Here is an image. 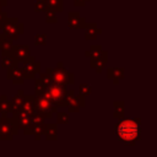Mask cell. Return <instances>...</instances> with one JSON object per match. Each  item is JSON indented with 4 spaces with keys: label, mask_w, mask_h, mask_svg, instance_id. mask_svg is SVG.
I'll return each instance as SVG.
<instances>
[{
    "label": "cell",
    "mask_w": 157,
    "mask_h": 157,
    "mask_svg": "<svg viewBox=\"0 0 157 157\" xmlns=\"http://www.w3.org/2000/svg\"><path fill=\"white\" fill-rule=\"evenodd\" d=\"M43 123H45V118L40 113L34 112L31 115V124H43Z\"/></svg>",
    "instance_id": "4316f807"
},
{
    "label": "cell",
    "mask_w": 157,
    "mask_h": 157,
    "mask_svg": "<svg viewBox=\"0 0 157 157\" xmlns=\"http://www.w3.org/2000/svg\"><path fill=\"white\" fill-rule=\"evenodd\" d=\"M21 66H22L26 78H34L36 75L40 72V63L37 61L36 58L31 55L21 63Z\"/></svg>",
    "instance_id": "8992f818"
},
{
    "label": "cell",
    "mask_w": 157,
    "mask_h": 157,
    "mask_svg": "<svg viewBox=\"0 0 157 157\" xmlns=\"http://www.w3.org/2000/svg\"><path fill=\"white\" fill-rule=\"evenodd\" d=\"M48 9V5H47V1L45 0H37L36 4H34V11L36 12H45Z\"/></svg>",
    "instance_id": "d4e9b609"
},
{
    "label": "cell",
    "mask_w": 157,
    "mask_h": 157,
    "mask_svg": "<svg viewBox=\"0 0 157 157\" xmlns=\"http://www.w3.org/2000/svg\"><path fill=\"white\" fill-rule=\"evenodd\" d=\"M45 22L47 23H56L58 22L56 12L52 11V10H47L45 11Z\"/></svg>",
    "instance_id": "83f0119b"
},
{
    "label": "cell",
    "mask_w": 157,
    "mask_h": 157,
    "mask_svg": "<svg viewBox=\"0 0 157 157\" xmlns=\"http://www.w3.org/2000/svg\"><path fill=\"white\" fill-rule=\"evenodd\" d=\"M6 17H7V12H6L4 9H1V10H0V29H1L2 23H4L5 20H6Z\"/></svg>",
    "instance_id": "1f68e13d"
},
{
    "label": "cell",
    "mask_w": 157,
    "mask_h": 157,
    "mask_svg": "<svg viewBox=\"0 0 157 157\" xmlns=\"http://www.w3.org/2000/svg\"><path fill=\"white\" fill-rule=\"evenodd\" d=\"M43 135L45 136V140H48V141L58 140V124H55V123H45Z\"/></svg>",
    "instance_id": "5bb4252c"
},
{
    "label": "cell",
    "mask_w": 157,
    "mask_h": 157,
    "mask_svg": "<svg viewBox=\"0 0 157 157\" xmlns=\"http://www.w3.org/2000/svg\"><path fill=\"white\" fill-rule=\"evenodd\" d=\"M34 44L36 45H45L47 44V34L37 33L34 36Z\"/></svg>",
    "instance_id": "f546056e"
},
{
    "label": "cell",
    "mask_w": 157,
    "mask_h": 157,
    "mask_svg": "<svg viewBox=\"0 0 157 157\" xmlns=\"http://www.w3.org/2000/svg\"><path fill=\"white\" fill-rule=\"evenodd\" d=\"M85 39L86 40H94L98 34L102 33V29L97 27V25L94 22H91V23H86L85 25Z\"/></svg>",
    "instance_id": "7c38bea8"
},
{
    "label": "cell",
    "mask_w": 157,
    "mask_h": 157,
    "mask_svg": "<svg viewBox=\"0 0 157 157\" xmlns=\"http://www.w3.org/2000/svg\"><path fill=\"white\" fill-rule=\"evenodd\" d=\"M75 94L74 90H69L66 85L52 82L45 87L44 94L48 99H50L58 108H66L69 99Z\"/></svg>",
    "instance_id": "7a4b0ae2"
},
{
    "label": "cell",
    "mask_w": 157,
    "mask_h": 157,
    "mask_svg": "<svg viewBox=\"0 0 157 157\" xmlns=\"http://www.w3.org/2000/svg\"><path fill=\"white\" fill-rule=\"evenodd\" d=\"M13 47V40L9 39V38H4L2 43H1V54H11V49Z\"/></svg>",
    "instance_id": "7402d4cb"
},
{
    "label": "cell",
    "mask_w": 157,
    "mask_h": 157,
    "mask_svg": "<svg viewBox=\"0 0 157 157\" xmlns=\"http://www.w3.org/2000/svg\"><path fill=\"white\" fill-rule=\"evenodd\" d=\"M34 102H36V96H31V94H25L23 96V102H22V110L28 113V114H33L36 112L34 108Z\"/></svg>",
    "instance_id": "e0dca14e"
},
{
    "label": "cell",
    "mask_w": 157,
    "mask_h": 157,
    "mask_svg": "<svg viewBox=\"0 0 157 157\" xmlns=\"http://www.w3.org/2000/svg\"><path fill=\"white\" fill-rule=\"evenodd\" d=\"M48 9L55 12H61L64 10V1L63 0H45Z\"/></svg>",
    "instance_id": "44dd1931"
},
{
    "label": "cell",
    "mask_w": 157,
    "mask_h": 157,
    "mask_svg": "<svg viewBox=\"0 0 157 157\" xmlns=\"http://www.w3.org/2000/svg\"><path fill=\"white\" fill-rule=\"evenodd\" d=\"M107 59H108V54H107V52H104L99 58H97V59H90V66L92 69H94L97 74H101L102 70L107 65Z\"/></svg>",
    "instance_id": "4fadbf2b"
},
{
    "label": "cell",
    "mask_w": 157,
    "mask_h": 157,
    "mask_svg": "<svg viewBox=\"0 0 157 157\" xmlns=\"http://www.w3.org/2000/svg\"><path fill=\"white\" fill-rule=\"evenodd\" d=\"M6 5H7V0H0V10L6 7Z\"/></svg>",
    "instance_id": "836d02e7"
},
{
    "label": "cell",
    "mask_w": 157,
    "mask_h": 157,
    "mask_svg": "<svg viewBox=\"0 0 157 157\" xmlns=\"http://www.w3.org/2000/svg\"><path fill=\"white\" fill-rule=\"evenodd\" d=\"M107 77L110 78L114 85H118L119 81L124 77V67H109V69H107Z\"/></svg>",
    "instance_id": "2e32d148"
},
{
    "label": "cell",
    "mask_w": 157,
    "mask_h": 157,
    "mask_svg": "<svg viewBox=\"0 0 157 157\" xmlns=\"http://www.w3.org/2000/svg\"><path fill=\"white\" fill-rule=\"evenodd\" d=\"M4 38H5V37H4V34L1 33V34H0V48H1V43H2V40H4Z\"/></svg>",
    "instance_id": "e575fe53"
},
{
    "label": "cell",
    "mask_w": 157,
    "mask_h": 157,
    "mask_svg": "<svg viewBox=\"0 0 157 157\" xmlns=\"http://www.w3.org/2000/svg\"><path fill=\"white\" fill-rule=\"evenodd\" d=\"M87 1H90V0H74V6L75 7H83Z\"/></svg>",
    "instance_id": "d6a6232c"
},
{
    "label": "cell",
    "mask_w": 157,
    "mask_h": 157,
    "mask_svg": "<svg viewBox=\"0 0 157 157\" xmlns=\"http://www.w3.org/2000/svg\"><path fill=\"white\" fill-rule=\"evenodd\" d=\"M15 136V131L10 118L7 114H1L0 117V141H11Z\"/></svg>",
    "instance_id": "52a82bcc"
},
{
    "label": "cell",
    "mask_w": 157,
    "mask_h": 157,
    "mask_svg": "<svg viewBox=\"0 0 157 157\" xmlns=\"http://www.w3.org/2000/svg\"><path fill=\"white\" fill-rule=\"evenodd\" d=\"M11 55L21 64L25 59H27L31 55V50H29V45L27 44H20V45H15L11 49Z\"/></svg>",
    "instance_id": "30bf717a"
},
{
    "label": "cell",
    "mask_w": 157,
    "mask_h": 157,
    "mask_svg": "<svg viewBox=\"0 0 157 157\" xmlns=\"http://www.w3.org/2000/svg\"><path fill=\"white\" fill-rule=\"evenodd\" d=\"M78 92H80L81 96L87 97V96L91 94V92H92V87H91V85H88V83H81V85L78 86Z\"/></svg>",
    "instance_id": "484cf974"
},
{
    "label": "cell",
    "mask_w": 157,
    "mask_h": 157,
    "mask_svg": "<svg viewBox=\"0 0 157 157\" xmlns=\"http://www.w3.org/2000/svg\"><path fill=\"white\" fill-rule=\"evenodd\" d=\"M6 77L11 80L13 85H22L26 80L25 72L22 70V66H20V64L6 69Z\"/></svg>",
    "instance_id": "ba28073f"
},
{
    "label": "cell",
    "mask_w": 157,
    "mask_h": 157,
    "mask_svg": "<svg viewBox=\"0 0 157 157\" xmlns=\"http://www.w3.org/2000/svg\"><path fill=\"white\" fill-rule=\"evenodd\" d=\"M114 105V113L113 117L115 119H121L124 118V113H125V102L124 101H114L113 102Z\"/></svg>",
    "instance_id": "d6986e66"
},
{
    "label": "cell",
    "mask_w": 157,
    "mask_h": 157,
    "mask_svg": "<svg viewBox=\"0 0 157 157\" xmlns=\"http://www.w3.org/2000/svg\"><path fill=\"white\" fill-rule=\"evenodd\" d=\"M2 34L5 38L11 40H17L21 34L25 33V25L18 21L17 17H6L5 22L1 26Z\"/></svg>",
    "instance_id": "3957f363"
},
{
    "label": "cell",
    "mask_w": 157,
    "mask_h": 157,
    "mask_svg": "<svg viewBox=\"0 0 157 157\" xmlns=\"http://www.w3.org/2000/svg\"><path fill=\"white\" fill-rule=\"evenodd\" d=\"M45 85L39 80V78H36L34 80V96L38 97V96H43L44 94V91H45Z\"/></svg>",
    "instance_id": "603a6c76"
},
{
    "label": "cell",
    "mask_w": 157,
    "mask_h": 157,
    "mask_svg": "<svg viewBox=\"0 0 157 157\" xmlns=\"http://www.w3.org/2000/svg\"><path fill=\"white\" fill-rule=\"evenodd\" d=\"M56 121L58 124H67L69 123V114L66 112H56Z\"/></svg>",
    "instance_id": "f1b7e54d"
},
{
    "label": "cell",
    "mask_w": 157,
    "mask_h": 157,
    "mask_svg": "<svg viewBox=\"0 0 157 157\" xmlns=\"http://www.w3.org/2000/svg\"><path fill=\"white\" fill-rule=\"evenodd\" d=\"M113 131L119 141L124 142L125 145L132 146L141 140V135H142L141 121L139 119L121 118L117 124H114Z\"/></svg>",
    "instance_id": "6da1fadb"
},
{
    "label": "cell",
    "mask_w": 157,
    "mask_h": 157,
    "mask_svg": "<svg viewBox=\"0 0 157 157\" xmlns=\"http://www.w3.org/2000/svg\"><path fill=\"white\" fill-rule=\"evenodd\" d=\"M45 86H48L49 83H52L53 81H52V77H50V75L47 72V71H44V72H39V77H38Z\"/></svg>",
    "instance_id": "4dcf8cb0"
},
{
    "label": "cell",
    "mask_w": 157,
    "mask_h": 157,
    "mask_svg": "<svg viewBox=\"0 0 157 157\" xmlns=\"http://www.w3.org/2000/svg\"><path fill=\"white\" fill-rule=\"evenodd\" d=\"M23 91L20 90L17 92L16 96H13V98L10 101V104H11V114H16L18 112L22 110V102H23Z\"/></svg>",
    "instance_id": "9a60e30c"
},
{
    "label": "cell",
    "mask_w": 157,
    "mask_h": 157,
    "mask_svg": "<svg viewBox=\"0 0 157 157\" xmlns=\"http://www.w3.org/2000/svg\"><path fill=\"white\" fill-rule=\"evenodd\" d=\"M20 63L11 55V54H1V67L2 69H9L11 66L18 65Z\"/></svg>",
    "instance_id": "ffe728a7"
},
{
    "label": "cell",
    "mask_w": 157,
    "mask_h": 157,
    "mask_svg": "<svg viewBox=\"0 0 157 157\" xmlns=\"http://www.w3.org/2000/svg\"><path fill=\"white\" fill-rule=\"evenodd\" d=\"M34 108H36V112H38L42 115H44L45 119L47 118L50 119L58 112V107L50 99H48L45 96H38V97H36Z\"/></svg>",
    "instance_id": "5b68a950"
},
{
    "label": "cell",
    "mask_w": 157,
    "mask_h": 157,
    "mask_svg": "<svg viewBox=\"0 0 157 157\" xmlns=\"http://www.w3.org/2000/svg\"><path fill=\"white\" fill-rule=\"evenodd\" d=\"M45 71L50 75L52 77V81L53 82H56V83H61V85H74L75 83V75L72 72H69L63 63H58L56 67H47Z\"/></svg>",
    "instance_id": "277c9868"
},
{
    "label": "cell",
    "mask_w": 157,
    "mask_h": 157,
    "mask_svg": "<svg viewBox=\"0 0 157 157\" xmlns=\"http://www.w3.org/2000/svg\"><path fill=\"white\" fill-rule=\"evenodd\" d=\"M11 112V104L7 98H4L0 101V114H9Z\"/></svg>",
    "instance_id": "cb8c5ba5"
},
{
    "label": "cell",
    "mask_w": 157,
    "mask_h": 157,
    "mask_svg": "<svg viewBox=\"0 0 157 157\" xmlns=\"http://www.w3.org/2000/svg\"><path fill=\"white\" fill-rule=\"evenodd\" d=\"M86 105V102H85V97L81 96V94H74L67 104H66V108L69 110V113H77L80 110V108L85 107Z\"/></svg>",
    "instance_id": "8fae6325"
},
{
    "label": "cell",
    "mask_w": 157,
    "mask_h": 157,
    "mask_svg": "<svg viewBox=\"0 0 157 157\" xmlns=\"http://www.w3.org/2000/svg\"><path fill=\"white\" fill-rule=\"evenodd\" d=\"M86 25L85 18L80 15V12L77 11H70L67 13V26L71 29H80L83 28Z\"/></svg>",
    "instance_id": "9c48e42d"
},
{
    "label": "cell",
    "mask_w": 157,
    "mask_h": 157,
    "mask_svg": "<svg viewBox=\"0 0 157 157\" xmlns=\"http://www.w3.org/2000/svg\"><path fill=\"white\" fill-rule=\"evenodd\" d=\"M103 53H104V50L102 49V45H91L90 49L85 52V56L88 59H97Z\"/></svg>",
    "instance_id": "ac0fdd59"
}]
</instances>
